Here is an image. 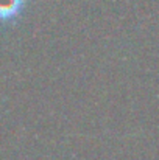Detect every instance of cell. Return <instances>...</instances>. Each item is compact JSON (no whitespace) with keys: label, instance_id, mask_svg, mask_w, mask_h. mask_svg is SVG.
<instances>
[{"label":"cell","instance_id":"obj_1","mask_svg":"<svg viewBox=\"0 0 159 160\" xmlns=\"http://www.w3.org/2000/svg\"><path fill=\"white\" fill-rule=\"evenodd\" d=\"M25 3V0H0V22H9L19 17Z\"/></svg>","mask_w":159,"mask_h":160}]
</instances>
